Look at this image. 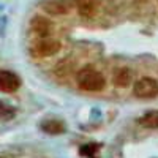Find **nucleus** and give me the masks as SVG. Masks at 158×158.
Segmentation results:
<instances>
[{
  "label": "nucleus",
  "instance_id": "6",
  "mask_svg": "<svg viewBox=\"0 0 158 158\" xmlns=\"http://www.w3.org/2000/svg\"><path fill=\"white\" fill-rule=\"evenodd\" d=\"M30 27L32 30L40 36V38H49V35L52 33V29H54V25L52 22L43 16H35L30 22Z\"/></svg>",
  "mask_w": 158,
  "mask_h": 158
},
{
  "label": "nucleus",
  "instance_id": "4",
  "mask_svg": "<svg viewBox=\"0 0 158 158\" xmlns=\"http://www.w3.org/2000/svg\"><path fill=\"white\" fill-rule=\"evenodd\" d=\"M41 8L51 16H62L71 10V3L68 0H46L43 2Z\"/></svg>",
  "mask_w": 158,
  "mask_h": 158
},
{
  "label": "nucleus",
  "instance_id": "3",
  "mask_svg": "<svg viewBox=\"0 0 158 158\" xmlns=\"http://www.w3.org/2000/svg\"><path fill=\"white\" fill-rule=\"evenodd\" d=\"M133 92L139 98H155L158 95V81L153 77H141L135 82Z\"/></svg>",
  "mask_w": 158,
  "mask_h": 158
},
{
  "label": "nucleus",
  "instance_id": "8",
  "mask_svg": "<svg viewBox=\"0 0 158 158\" xmlns=\"http://www.w3.org/2000/svg\"><path fill=\"white\" fill-rule=\"evenodd\" d=\"M74 70H76V68H74V62L70 60V59H67V60H62V62H59V63L56 65L54 74H56V77H59V79H68V77L73 74Z\"/></svg>",
  "mask_w": 158,
  "mask_h": 158
},
{
  "label": "nucleus",
  "instance_id": "2",
  "mask_svg": "<svg viewBox=\"0 0 158 158\" xmlns=\"http://www.w3.org/2000/svg\"><path fill=\"white\" fill-rule=\"evenodd\" d=\"M59 51H60V43L52 38H40L32 46V52L36 57H51L57 54Z\"/></svg>",
  "mask_w": 158,
  "mask_h": 158
},
{
  "label": "nucleus",
  "instance_id": "1",
  "mask_svg": "<svg viewBox=\"0 0 158 158\" xmlns=\"http://www.w3.org/2000/svg\"><path fill=\"white\" fill-rule=\"evenodd\" d=\"M76 81H77L79 89H82L85 92H100L106 85L104 76L98 70H95L94 67H90V65L79 70Z\"/></svg>",
  "mask_w": 158,
  "mask_h": 158
},
{
  "label": "nucleus",
  "instance_id": "5",
  "mask_svg": "<svg viewBox=\"0 0 158 158\" xmlns=\"http://www.w3.org/2000/svg\"><path fill=\"white\" fill-rule=\"evenodd\" d=\"M19 85H21V79L15 73L0 70V92L11 94V92H16Z\"/></svg>",
  "mask_w": 158,
  "mask_h": 158
},
{
  "label": "nucleus",
  "instance_id": "9",
  "mask_svg": "<svg viewBox=\"0 0 158 158\" xmlns=\"http://www.w3.org/2000/svg\"><path fill=\"white\" fill-rule=\"evenodd\" d=\"M131 79H133V73L130 71V68L123 67V68H118V70L114 73V76H112V82H114L115 87L123 89V87H127V85L131 82Z\"/></svg>",
  "mask_w": 158,
  "mask_h": 158
},
{
  "label": "nucleus",
  "instance_id": "12",
  "mask_svg": "<svg viewBox=\"0 0 158 158\" xmlns=\"http://www.w3.org/2000/svg\"><path fill=\"white\" fill-rule=\"evenodd\" d=\"M15 109H13L10 104L2 103L0 101V120H10V118L15 117Z\"/></svg>",
  "mask_w": 158,
  "mask_h": 158
},
{
  "label": "nucleus",
  "instance_id": "13",
  "mask_svg": "<svg viewBox=\"0 0 158 158\" xmlns=\"http://www.w3.org/2000/svg\"><path fill=\"white\" fill-rule=\"evenodd\" d=\"M97 150H98V146H97V144H89V146H85V147L81 149V153H82V155H87L89 158H92V156L95 155Z\"/></svg>",
  "mask_w": 158,
  "mask_h": 158
},
{
  "label": "nucleus",
  "instance_id": "7",
  "mask_svg": "<svg viewBox=\"0 0 158 158\" xmlns=\"http://www.w3.org/2000/svg\"><path fill=\"white\" fill-rule=\"evenodd\" d=\"M74 5L79 16L92 18L98 10V0H74Z\"/></svg>",
  "mask_w": 158,
  "mask_h": 158
},
{
  "label": "nucleus",
  "instance_id": "14",
  "mask_svg": "<svg viewBox=\"0 0 158 158\" xmlns=\"http://www.w3.org/2000/svg\"><path fill=\"white\" fill-rule=\"evenodd\" d=\"M136 2H138V3H146L147 0H136Z\"/></svg>",
  "mask_w": 158,
  "mask_h": 158
},
{
  "label": "nucleus",
  "instance_id": "10",
  "mask_svg": "<svg viewBox=\"0 0 158 158\" xmlns=\"http://www.w3.org/2000/svg\"><path fill=\"white\" fill-rule=\"evenodd\" d=\"M41 130L49 135H60L65 131V125L60 120H46L41 123Z\"/></svg>",
  "mask_w": 158,
  "mask_h": 158
},
{
  "label": "nucleus",
  "instance_id": "11",
  "mask_svg": "<svg viewBox=\"0 0 158 158\" xmlns=\"http://www.w3.org/2000/svg\"><path fill=\"white\" fill-rule=\"evenodd\" d=\"M139 123L144 128H158V111H150L141 117Z\"/></svg>",
  "mask_w": 158,
  "mask_h": 158
}]
</instances>
